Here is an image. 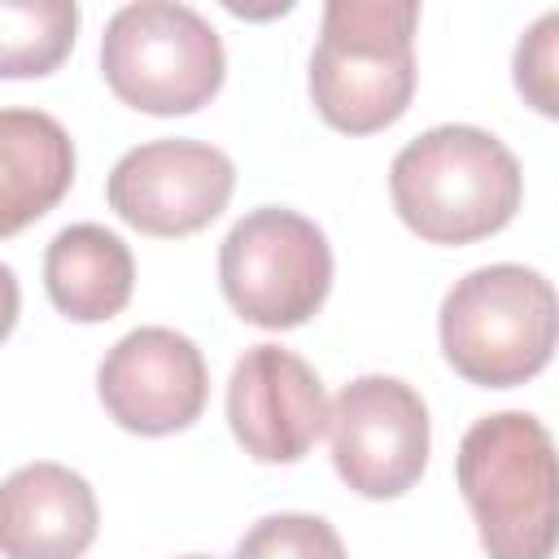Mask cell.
<instances>
[{
	"label": "cell",
	"mask_w": 559,
	"mask_h": 559,
	"mask_svg": "<svg viewBox=\"0 0 559 559\" xmlns=\"http://www.w3.org/2000/svg\"><path fill=\"white\" fill-rule=\"evenodd\" d=\"M397 218L428 245H472L502 231L520 201L524 175L515 153L463 122L415 135L389 166Z\"/></svg>",
	"instance_id": "obj_1"
},
{
	"label": "cell",
	"mask_w": 559,
	"mask_h": 559,
	"mask_svg": "<svg viewBox=\"0 0 559 559\" xmlns=\"http://www.w3.org/2000/svg\"><path fill=\"white\" fill-rule=\"evenodd\" d=\"M415 0H332L310 57V100L345 135L397 122L415 96Z\"/></svg>",
	"instance_id": "obj_2"
},
{
	"label": "cell",
	"mask_w": 559,
	"mask_h": 559,
	"mask_svg": "<svg viewBox=\"0 0 559 559\" xmlns=\"http://www.w3.org/2000/svg\"><path fill=\"white\" fill-rule=\"evenodd\" d=\"M463 502L476 515L489 559H550L555 555V441L542 419L498 411L476 419L454 459Z\"/></svg>",
	"instance_id": "obj_3"
},
{
	"label": "cell",
	"mask_w": 559,
	"mask_h": 559,
	"mask_svg": "<svg viewBox=\"0 0 559 559\" xmlns=\"http://www.w3.org/2000/svg\"><path fill=\"white\" fill-rule=\"evenodd\" d=\"M450 367L485 389L533 380L555 354V288L542 271L493 262L467 271L441 301Z\"/></svg>",
	"instance_id": "obj_4"
},
{
	"label": "cell",
	"mask_w": 559,
	"mask_h": 559,
	"mask_svg": "<svg viewBox=\"0 0 559 559\" xmlns=\"http://www.w3.org/2000/svg\"><path fill=\"white\" fill-rule=\"evenodd\" d=\"M100 74L118 100L144 114H192L227 74L218 31L188 4H122L100 35Z\"/></svg>",
	"instance_id": "obj_5"
},
{
	"label": "cell",
	"mask_w": 559,
	"mask_h": 559,
	"mask_svg": "<svg viewBox=\"0 0 559 559\" xmlns=\"http://www.w3.org/2000/svg\"><path fill=\"white\" fill-rule=\"evenodd\" d=\"M218 280L245 323L284 332L319 314L332 288V249L306 214L262 205L227 231Z\"/></svg>",
	"instance_id": "obj_6"
},
{
	"label": "cell",
	"mask_w": 559,
	"mask_h": 559,
	"mask_svg": "<svg viewBox=\"0 0 559 559\" xmlns=\"http://www.w3.org/2000/svg\"><path fill=\"white\" fill-rule=\"evenodd\" d=\"M336 476L362 498H397L428 467V406L397 376H358L328 406Z\"/></svg>",
	"instance_id": "obj_7"
},
{
	"label": "cell",
	"mask_w": 559,
	"mask_h": 559,
	"mask_svg": "<svg viewBox=\"0 0 559 559\" xmlns=\"http://www.w3.org/2000/svg\"><path fill=\"white\" fill-rule=\"evenodd\" d=\"M236 188V166L205 140H148L109 170V210L144 236H192L210 227Z\"/></svg>",
	"instance_id": "obj_8"
},
{
	"label": "cell",
	"mask_w": 559,
	"mask_h": 559,
	"mask_svg": "<svg viewBox=\"0 0 559 559\" xmlns=\"http://www.w3.org/2000/svg\"><path fill=\"white\" fill-rule=\"evenodd\" d=\"M109 419L140 437H166L201 419L210 371L201 349L175 328H135L100 358L96 371Z\"/></svg>",
	"instance_id": "obj_9"
},
{
	"label": "cell",
	"mask_w": 559,
	"mask_h": 559,
	"mask_svg": "<svg viewBox=\"0 0 559 559\" xmlns=\"http://www.w3.org/2000/svg\"><path fill=\"white\" fill-rule=\"evenodd\" d=\"M227 424L249 459L297 463L328 428L323 380L293 349L253 345L231 367Z\"/></svg>",
	"instance_id": "obj_10"
},
{
	"label": "cell",
	"mask_w": 559,
	"mask_h": 559,
	"mask_svg": "<svg viewBox=\"0 0 559 559\" xmlns=\"http://www.w3.org/2000/svg\"><path fill=\"white\" fill-rule=\"evenodd\" d=\"M100 528L92 485L66 463H26L0 480L4 559H79Z\"/></svg>",
	"instance_id": "obj_11"
},
{
	"label": "cell",
	"mask_w": 559,
	"mask_h": 559,
	"mask_svg": "<svg viewBox=\"0 0 559 559\" xmlns=\"http://www.w3.org/2000/svg\"><path fill=\"white\" fill-rule=\"evenodd\" d=\"M74 183V144L44 109H0V240L44 218Z\"/></svg>",
	"instance_id": "obj_12"
},
{
	"label": "cell",
	"mask_w": 559,
	"mask_h": 559,
	"mask_svg": "<svg viewBox=\"0 0 559 559\" xmlns=\"http://www.w3.org/2000/svg\"><path fill=\"white\" fill-rule=\"evenodd\" d=\"M44 288L74 323L114 319L135 288V258L127 240L100 223L61 227L44 253Z\"/></svg>",
	"instance_id": "obj_13"
},
{
	"label": "cell",
	"mask_w": 559,
	"mask_h": 559,
	"mask_svg": "<svg viewBox=\"0 0 559 559\" xmlns=\"http://www.w3.org/2000/svg\"><path fill=\"white\" fill-rule=\"evenodd\" d=\"M79 31L74 0H0V79L52 74Z\"/></svg>",
	"instance_id": "obj_14"
},
{
	"label": "cell",
	"mask_w": 559,
	"mask_h": 559,
	"mask_svg": "<svg viewBox=\"0 0 559 559\" xmlns=\"http://www.w3.org/2000/svg\"><path fill=\"white\" fill-rule=\"evenodd\" d=\"M231 559H345L341 533L306 511H280L258 520L240 542Z\"/></svg>",
	"instance_id": "obj_15"
},
{
	"label": "cell",
	"mask_w": 559,
	"mask_h": 559,
	"mask_svg": "<svg viewBox=\"0 0 559 559\" xmlns=\"http://www.w3.org/2000/svg\"><path fill=\"white\" fill-rule=\"evenodd\" d=\"M555 35H559V13L550 9V13H542L528 26V35L515 48V87L546 118L559 114V96H555Z\"/></svg>",
	"instance_id": "obj_16"
},
{
	"label": "cell",
	"mask_w": 559,
	"mask_h": 559,
	"mask_svg": "<svg viewBox=\"0 0 559 559\" xmlns=\"http://www.w3.org/2000/svg\"><path fill=\"white\" fill-rule=\"evenodd\" d=\"M17 306H22L17 275H13V266L0 262V341L13 332V323H17Z\"/></svg>",
	"instance_id": "obj_17"
},
{
	"label": "cell",
	"mask_w": 559,
	"mask_h": 559,
	"mask_svg": "<svg viewBox=\"0 0 559 559\" xmlns=\"http://www.w3.org/2000/svg\"><path fill=\"white\" fill-rule=\"evenodd\" d=\"M183 559H210V555H183Z\"/></svg>",
	"instance_id": "obj_18"
}]
</instances>
